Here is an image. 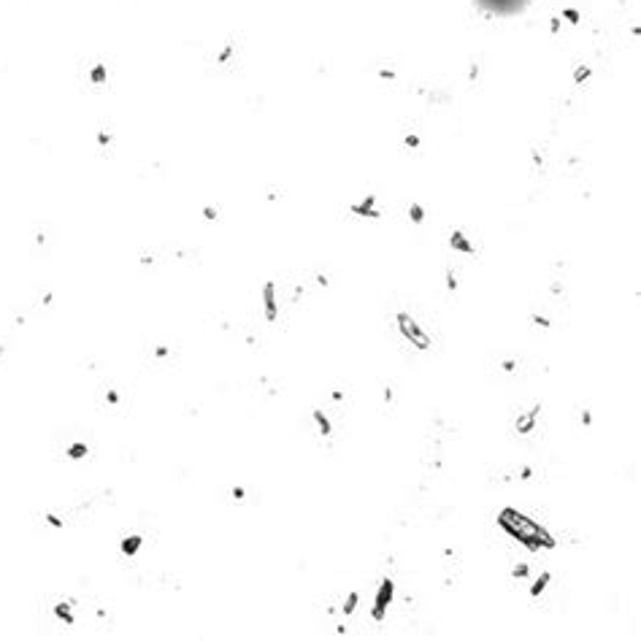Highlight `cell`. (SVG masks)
I'll return each instance as SVG.
<instances>
[{"instance_id": "obj_22", "label": "cell", "mask_w": 641, "mask_h": 641, "mask_svg": "<svg viewBox=\"0 0 641 641\" xmlns=\"http://www.w3.org/2000/svg\"><path fill=\"white\" fill-rule=\"evenodd\" d=\"M71 452H73V458H82V455H84V452H87V449H84V447H73V449H71Z\"/></svg>"}, {"instance_id": "obj_1", "label": "cell", "mask_w": 641, "mask_h": 641, "mask_svg": "<svg viewBox=\"0 0 641 641\" xmlns=\"http://www.w3.org/2000/svg\"><path fill=\"white\" fill-rule=\"evenodd\" d=\"M498 522H501L503 531H509L517 541H522L528 549H541V547L552 549L554 547V539L544 531V528H539L533 520L522 517L520 511H514V509H503L501 517H498Z\"/></svg>"}, {"instance_id": "obj_5", "label": "cell", "mask_w": 641, "mask_h": 641, "mask_svg": "<svg viewBox=\"0 0 641 641\" xmlns=\"http://www.w3.org/2000/svg\"><path fill=\"white\" fill-rule=\"evenodd\" d=\"M373 203H376L373 195H366V200H363V203H355V206H352V214H357V217H371V219H379L381 214L373 208Z\"/></svg>"}, {"instance_id": "obj_13", "label": "cell", "mask_w": 641, "mask_h": 641, "mask_svg": "<svg viewBox=\"0 0 641 641\" xmlns=\"http://www.w3.org/2000/svg\"><path fill=\"white\" fill-rule=\"evenodd\" d=\"M90 79H92V84H103L106 82V65H95L92 73H90Z\"/></svg>"}, {"instance_id": "obj_14", "label": "cell", "mask_w": 641, "mask_h": 641, "mask_svg": "<svg viewBox=\"0 0 641 641\" xmlns=\"http://www.w3.org/2000/svg\"><path fill=\"white\" fill-rule=\"evenodd\" d=\"M409 214H411V219H414V222H422V219H425V211H422V206H420V203H411Z\"/></svg>"}, {"instance_id": "obj_21", "label": "cell", "mask_w": 641, "mask_h": 641, "mask_svg": "<svg viewBox=\"0 0 641 641\" xmlns=\"http://www.w3.org/2000/svg\"><path fill=\"white\" fill-rule=\"evenodd\" d=\"M533 319H536V322H539V325H541V328H549V319H544V317H539V314H536V317H533Z\"/></svg>"}, {"instance_id": "obj_9", "label": "cell", "mask_w": 641, "mask_h": 641, "mask_svg": "<svg viewBox=\"0 0 641 641\" xmlns=\"http://www.w3.org/2000/svg\"><path fill=\"white\" fill-rule=\"evenodd\" d=\"M357 603H360V593H357V590H352V593L347 595V601H344V614H352L355 609H357Z\"/></svg>"}, {"instance_id": "obj_2", "label": "cell", "mask_w": 641, "mask_h": 641, "mask_svg": "<svg viewBox=\"0 0 641 641\" xmlns=\"http://www.w3.org/2000/svg\"><path fill=\"white\" fill-rule=\"evenodd\" d=\"M395 319H398V328H400V333H403V336H406V338H409V341H411V347L422 349V352H425V349H430V336H428V333H425V330L420 328V325H417V319L411 317V314L400 311Z\"/></svg>"}, {"instance_id": "obj_24", "label": "cell", "mask_w": 641, "mask_h": 641, "mask_svg": "<svg viewBox=\"0 0 641 641\" xmlns=\"http://www.w3.org/2000/svg\"><path fill=\"white\" fill-rule=\"evenodd\" d=\"M233 498H238V501L244 498V490H241V487H236V490H233Z\"/></svg>"}, {"instance_id": "obj_7", "label": "cell", "mask_w": 641, "mask_h": 641, "mask_svg": "<svg viewBox=\"0 0 641 641\" xmlns=\"http://www.w3.org/2000/svg\"><path fill=\"white\" fill-rule=\"evenodd\" d=\"M452 246H455V249H460V252H465V255H471V252H473V246L465 241V236L460 230L452 233Z\"/></svg>"}, {"instance_id": "obj_25", "label": "cell", "mask_w": 641, "mask_h": 641, "mask_svg": "<svg viewBox=\"0 0 641 641\" xmlns=\"http://www.w3.org/2000/svg\"><path fill=\"white\" fill-rule=\"evenodd\" d=\"M447 284H449V289H455V287H458V281H455V276H452V274H449V279H447Z\"/></svg>"}, {"instance_id": "obj_12", "label": "cell", "mask_w": 641, "mask_h": 641, "mask_svg": "<svg viewBox=\"0 0 641 641\" xmlns=\"http://www.w3.org/2000/svg\"><path fill=\"white\" fill-rule=\"evenodd\" d=\"M54 614H57L60 620H65L68 625H73V622H76V620H73V614H71V606H68V603H60V606L54 609Z\"/></svg>"}, {"instance_id": "obj_4", "label": "cell", "mask_w": 641, "mask_h": 641, "mask_svg": "<svg viewBox=\"0 0 641 641\" xmlns=\"http://www.w3.org/2000/svg\"><path fill=\"white\" fill-rule=\"evenodd\" d=\"M263 306H266V319L268 322H276L279 309H276V284L274 281H266V284H263Z\"/></svg>"}, {"instance_id": "obj_6", "label": "cell", "mask_w": 641, "mask_h": 641, "mask_svg": "<svg viewBox=\"0 0 641 641\" xmlns=\"http://www.w3.org/2000/svg\"><path fill=\"white\" fill-rule=\"evenodd\" d=\"M539 411H541V409H533V411H528L525 417H520V420H517V430H520V433H531L533 425H536V417H539Z\"/></svg>"}, {"instance_id": "obj_20", "label": "cell", "mask_w": 641, "mask_h": 641, "mask_svg": "<svg viewBox=\"0 0 641 641\" xmlns=\"http://www.w3.org/2000/svg\"><path fill=\"white\" fill-rule=\"evenodd\" d=\"M46 520H49V525H54V528H63V522H60V520H57V517H54V514H49Z\"/></svg>"}, {"instance_id": "obj_17", "label": "cell", "mask_w": 641, "mask_h": 641, "mask_svg": "<svg viewBox=\"0 0 641 641\" xmlns=\"http://www.w3.org/2000/svg\"><path fill=\"white\" fill-rule=\"evenodd\" d=\"M203 214H206V219H217V214H219V211H217L214 206H206V208H203Z\"/></svg>"}, {"instance_id": "obj_11", "label": "cell", "mask_w": 641, "mask_h": 641, "mask_svg": "<svg viewBox=\"0 0 641 641\" xmlns=\"http://www.w3.org/2000/svg\"><path fill=\"white\" fill-rule=\"evenodd\" d=\"M138 547H141V536H130V539L122 541V549H125V554H135V552H138Z\"/></svg>"}, {"instance_id": "obj_23", "label": "cell", "mask_w": 641, "mask_h": 641, "mask_svg": "<svg viewBox=\"0 0 641 641\" xmlns=\"http://www.w3.org/2000/svg\"><path fill=\"white\" fill-rule=\"evenodd\" d=\"M563 14H565V16H568V19H571V22H576V19H579V14H576V11H571V8H568V11H563Z\"/></svg>"}, {"instance_id": "obj_10", "label": "cell", "mask_w": 641, "mask_h": 641, "mask_svg": "<svg viewBox=\"0 0 641 641\" xmlns=\"http://www.w3.org/2000/svg\"><path fill=\"white\" fill-rule=\"evenodd\" d=\"M549 579H552V574H549V571H544V574H541V576H539V579H536V582H533V587H531V595H533V598H536V595H541V590L547 587V582H549Z\"/></svg>"}, {"instance_id": "obj_3", "label": "cell", "mask_w": 641, "mask_h": 641, "mask_svg": "<svg viewBox=\"0 0 641 641\" xmlns=\"http://www.w3.org/2000/svg\"><path fill=\"white\" fill-rule=\"evenodd\" d=\"M392 593H395V587H392V579H384V582L379 584V593L373 598V609H371V617L376 622H381L387 617V606L392 603Z\"/></svg>"}, {"instance_id": "obj_16", "label": "cell", "mask_w": 641, "mask_h": 641, "mask_svg": "<svg viewBox=\"0 0 641 641\" xmlns=\"http://www.w3.org/2000/svg\"><path fill=\"white\" fill-rule=\"evenodd\" d=\"M528 571H531V568H528V563H522V565H514V571H511V574H514L517 579H525Z\"/></svg>"}, {"instance_id": "obj_18", "label": "cell", "mask_w": 641, "mask_h": 641, "mask_svg": "<svg viewBox=\"0 0 641 641\" xmlns=\"http://www.w3.org/2000/svg\"><path fill=\"white\" fill-rule=\"evenodd\" d=\"M97 141H100V146H106V144H111V135H108V133H100V135H97Z\"/></svg>"}, {"instance_id": "obj_8", "label": "cell", "mask_w": 641, "mask_h": 641, "mask_svg": "<svg viewBox=\"0 0 641 641\" xmlns=\"http://www.w3.org/2000/svg\"><path fill=\"white\" fill-rule=\"evenodd\" d=\"M314 422L319 425V433H322V436H330V433H333V428H330V420H328V417L322 414V411H314Z\"/></svg>"}, {"instance_id": "obj_15", "label": "cell", "mask_w": 641, "mask_h": 641, "mask_svg": "<svg viewBox=\"0 0 641 641\" xmlns=\"http://www.w3.org/2000/svg\"><path fill=\"white\" fill-rule=\"evenodd\" d=\"M587 76H590V68H587V65H584V68H576V73H574L576 84H582V82H584V79H587Z\"/></svg>"}, {"instance_id": "obj_19", "label": "cell", "mask_w": 641, "mask_h": 641, "mask_svg": "<svg viewBox=\"0 0 641 641\" xmlns=\"http://www.w3.org/2000/svg\"><path fill=\"white\" fill-rule=\"evenodd\" d=\"M406 144H409V146H420V138H417V135H406Z\"/></svg>"}]
</instances>
